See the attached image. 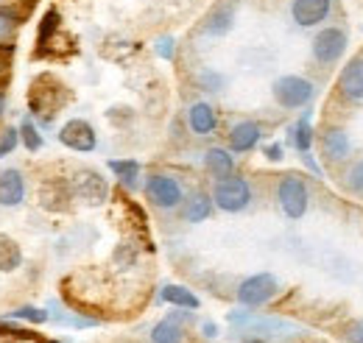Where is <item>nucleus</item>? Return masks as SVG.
<instances>
[{
  "instance_id": "nucleus-30",
  "label": "nucleus",
  "mask_w": 363,
  "mask_h": 343,
  "mask_svg": "<svg viewBox=\"0 0 363 343\" xmlns=\"http://www.w3.org/2000/svg\"><path fill=\"white\" fill-rule=\"evenodd\" d=\"M157 53H160L162 59H174V40H171V37H160V40H157Z\"/></svg>"
},
{
  "instance_id": "nucleus-19",
  "label": "nucleus",
  "mask_w": 363,
  "mask_h": 343,
  "mask_svg": "<svg viewBox=\"0 0 363 343\" xmlns=\"http://www.w3.org/2000/svg\"><path fill=\"white\" fill-rule=\"evenodd\" d=\"M232 20H235V9L232 6H218L210 11L207 23H204V31L210 37H224L229 28H232Z\"/></svg>"
},
{
  "instance_id": "nucleus-3",
  "label": "nucleus",
  "mask_w": 363,
  "mask_h": 343,
  "mask_svg": "<svg viewBox=\"0 0 363 343\" xmlns=\"http://www.w3.org/2000/svg\"><path fill=\"white\" fill-rule=\"evenodd\" d=\"M274 98L285 109H302L313 98V84L302 76H282L274 81Z\"/></svg>"
},
{
  "instance_id": "nucleus-21",
  "label": "nucleus",
  "mask_w": 363,
  "mask_h": 343,
  "mask_svg": "<svg viewBox=\"0 0 363 343\" xmlns=\"http://www.w3.org/2000/svg\"><path fill=\"white\" fill-rule=\"evenodd\" d=\"M162 299L168 301V304H174V307H182V310H199L196 293H190L182 285H165L162 288Z\"/></svg>"
},
{
  "instance_id": "nucleus-25",
  "label": "nucleus",
  "mask_w": 363,
  "mask_h": 343,
  "mask_svg": "<svg viewBox=\"0 0 363 343\" xmlns=\"http://www.w3.org/2000/svg\"><path fill=\"white\" fill-rule=\"evenodd\" d=\"M20 137H23V142H26L28 151H40V148H43V137H40V131H37V126H34L31 120H23Z\"/></svg>"
},
{
  "instance_id": "nucleus-10",
  "label": "nucleus",
  "mask_w": 363,
  "mask_h": 343,
  "mask_svg": "<svg viewBox=\"0 0 363 343\" xmlns=\"http://www.w3.org/2000/svg\"><path fill=\"white\" fill-rule=\"evenodd\" d=\"M330 0H294L291 3V17L296 26L302 28H311V26H318L327 20L330 14Z\"/></svg>"
},
{
  "instance_id": "nucleus-34",
  "label": "nucleus",
  "mask_w": 363,
  "mask_h": 343,
  "mask_svg": "<svg viewBox=\"0 0 363 343\" xmlns=\"http://www.w3.org/2000/svg\"><path fill=\"white\" fill-rule=\"evenodd\" d=\"M3 109H6V95H3V89H0V115H3Z\"/></svg>"
},
{
  "instance_id": "nucleus-36",
  "label": "nucleus",
  "mask_w": 363,
  "mask_h": 343,
  "mask_svg": "<svg viewBox=\"0 0 363 343\" xmlns=\"http://www.w3.org/2000/svg\"><path fill=\"white\" fill-rule=\"evenodd\" d=\"M9 343H11V341H9Z\"/></svg>"
},
{
  "instance_id": "nucleus-23",
  "label": "nucleus",
  "mask_w": 363,
  "mask_h": 343,
  "mask_svg": "<svg viewBox=\"0 0 363 343\" xmlns=\"http://www.w3.org/2000/svg\"><path fill=\"white\" fill-rule=\"evenodd\" d=\"M109 168L118 173V179H121L126 187H135L137 176H140V165H137L135 159H112Z\"/></svg>"
},
{
  "instance_id": "nucleus-7",
  "label": "nucleus",
  "mask_w": 363,
  "mask_h": 343,
  "mask_svg": "<svg viewBox=\"0 0 363 343\" xmlns=\"http://www.w3.org/2000/svg\"><path fill=\"white\" fill-rule=\"evenodd\" d=\"M145 196H148L151 204H157L162 210H174V207H179L182 201V184L174 176L157 173V176H151L145 181Z\"/></svg>"
},
{
  "instance_id": "nucleus-26",
  "label": "nucleus",
  "mask_w": 363,
  "mask_h": 343,
  "mask_svg": "<svg viewBox=\"0 0 363 343\" xmlns=\"http://www.w3.org/2000/svg\"><path fill=\"white\" fill-rule=\"evenodd\" d=\"M17 14L14 11H9L6 6H0V40H6V37H11V31H14V26H17Z\"/></svg>"
},
{
  "instance_id": "nucleus-14",
  "label": "nucleus",
  "mask_w": 363,
  "mask_h": 343,
  "mask_svg": "<svg viewBox=\"0 0 363 343\" xmlns=\"http://www.w3.org/2000/svg\"><path fill=\"white\" fill-rule=\"evenodd\" d=\"M260 134H263V129H260L257 123L243 120V123L232 126V131H229V145H232V151L246 154V151H252V148L260 142Z\"/></svg>"
},
{
  "instance_id": "nucleus-9",
  "label": "nucleus",
  "mask_w": 363,
  "mask_h": 343,
  "mask_svg": "<svg viewBox=\"0 0 363 343\" xmlns=\"http://www.w3.org/2000/svg\"><path fill=\"white\" fill-rule=\"evenodd\" d=\"M59 140H62V145H67L70 151L90 154L92 148H95V129H92L87 120L73 118V120H67V123L62 126V131H59Z\"/></svg>"
},
{
  "instance_id": "nucleus-12",
  "label": "nucleus",
  "mask_w": 363,
  "mask_h": 343,
  "mask_svg": "<svg viewBox=\"0 0 363 343\" xmlns=\"http://www.w3.org/2000/svg\"><path fill=\"white\" fill-rule=\"evenodd\" d=\"M26 198V181L20 171H3L0 173V204L3 207H17Z\"/></svg>"
},
{
  "instance_id": "nucleus-29",
  "label": "nucleus",
  "mask_w": 363,
  "mask_h": 343,
  "mask_svg": "<svg viewBox=\"0 0 363 343\" xmlns=\"http://www.w3.org/2000/svg\"><path fill=\"white\" fill-rule=\"evenodd\" d=\"M350 187H352L358 196H363V159L350 171Z\"/></svg>"
},
{
  "instance_id": "nucleus-6",
  "label": "nucleus",
  "mask_w": 363,
  "mask_h": 343,
  "mask_svg": "<svg viewBox=\"0 0 363 343\" xmlns=\"http://www.w3.org/2000/svg\"><path fill=\"white\" fill-rule=\"evenodd\" d=\"M274 296H277V279L272 274H255V276L243 279L238 288V301L246 307H260V304L272 301Z\"/></svg>"
},
{
  "instance_id": "nucleus-32",
  "label": "nucleus",
  "mask_w": 363,
  "mask_h": 343,
  "mask_svg": "<svg viewBox=\"0 0 363 343\" xmlns=\"http://www.w3.org/2000/svg\"><path fill=\"white\" fill-rule=\"evenodd\" d=\"M279 157H282V148H279V145H272V148H269V159H279Z\"/></svg>"
},
{
  "instance_id": "nucleus-2",
  "label": "nucleus",
  "mask_w": 363,
  "mask_h": 343,
  "mask_svg": "<svg viewBox=\"0 0 363 343\" xmlns=\"http://www.w3.org/2000/svg\"><path fill=\"white\" fill-rule=\"evenodd\" d=\"M249 201H252V187L246 179H240V176L218 179V184L213 190V204H218L224 213H240L249 207Z\"/></svg>"
},
{
  "instance_id": "nucleus-20",
  "label": "nucleus",
  "mask_w": 363,
  "mask_h": 343,
  "mask_svg": "<svg viewBox=\"0 0 363 343\" xmlns=\"http://www.w3.org/2000/svg\"><path fill=\"white\" fill-rule=\"evenodd\" d=\"M23 262V252L20 246L9 237V235H0V271L9 274V271H17Z\"/></svg>"
},
{
  "instance_id": "nucleus-18",
  "label": "nucleus",
  "mask_w": 363,
  "mask_h": 343,
  "mask_svg": "<svg viewBox=\"0 0 363 343\" xmlns=\"http://www.w3.org/2000/svg\"><path fill=\"white\" fill-rule=\"evenodd\" d=\"M204 165H207V171L213 173L216 179H227L235 171V159L224 148H210L207 157H204Z\"/></svg>"
},
{
  "instance_id": "nucleus-31",
  "label": "nucleus",
  "mask_w": 363,
  "mask_h": 343,
  "mask_svg": "<svg viewBox=\"0 0 363 343\" xmlns=\"http://www.w3.org/2000/svg\"><path fill=\"white\" fill-rule=\"evenodd\" d=\"M347 341L363 343V321H352V327L347 330Z\"/></svg>"
},
{
  "instance_id": "nucleus-5",
  "label": "nucleus",
  "mask_w": 363,
  "mask_h": 343,
  "mask_svg": "<svg viewBox=\"0 0 363 343\" xmlns=\"http://www.w3.org/2000/svg\"><path fill=\"white\" fill-rule=\"evenodd\" d=\"M70 190L76 198L87 201V204H104L109 198V184L106 179L98 171H90V168H82V171L73 173L70 179Z\"/></svg>"
},
{
  "instance_id": "nucleus-16",
  "label": "nucleus",
  "mask_w": 363,
  "mask_h": 343,
  "mask_svg": "<svg viewBox=\"0 0 363 343\" xmlns=\"http://www.w3.org/2000/svg\"><path fill=\"white\" fill-rule=\"evenodd\" d=\"M70 193L73 190H67L65 181H45L40 187V201H43V207H48V210H65L67 201H70Z\"/></svg>"
},
{
  "instance_id": "nucleus-17",
  "label": "nucleus",
  "mask_w": 363,
  "mask_h": 343,
  "mask_svg": "<svg viewBox=\"0 0 363 343\" xmlns=\"http://www.w3.org/2000/svg\"><path fill=\"white\" fill-rule=\"evenodd\" d=\"M182 321H184V315H168L165 321H160V324L151 330V341L154 343H182V338H184Z\"/></svg>"
},
{
  "instance_id": "nucleus-27",
  "label": "nucleus",
  "mask_w": 363,
  "mask_h": 343,
  "mask_svg": "<svg viewBox=\"0 0 363 343\" xmlns=\"http://www.w3.org/2000/svg\"><path fill=\"white\" fill-rule=\"evenodd\" d=\"M14 318H23V321H34V324H45L48 321V313L40 310V307H20L17 313H11Z\"/></svg>"
},
{
  "instance_id": "nucleus-1",
  "label": "nucleus",
  "mask_w": 363,
  "mask_h": 343,
  "mask_svg": "<svg viewBox=\"0 0 363 343\" xmlns=\"http://www.w3.org/2000/svg\"><path fill=\"white\" fill-rule=\"evenodd\" d=\"M65 86L59 84L53 76H37L34 79V84H31V92H28V103H31V109H34V115H40L43 120H53V115H56V109L65 103Z\"/></svg>"
},
{
  "instance_id": "nucleus-35",
  "label": "nucleus",
  "mask_w": 363,
  "mask_h": 343,
  "mask_svg": "<svg viewBox=\"0 0 363 343\" xmlns=\"http://www.w3.org/2000/svg\"><path fill=\"white\" fill-rule=\"evenodd\" d=\"M246 343H263V341H246Z\"/></svg>"
},
{
  "instance_id": "nucleus-8",
  "label": "nucleus",
  "mask_w": 363,
  "mask_h": 343,
  "mask_svg": "<svg viewBox=\"0 0 363 343\" xmlns=\"http://www.w3.org/2000/svg\"><path fill=\"white\" fill-rule=\"evenodd\" d=\"M347 50V34L341 28H321L313 40V59L318 64H333L344 56Z\"/></svg>"
},
{
  "instance_id": "nucleus-24",
  "label": "nucleus",
  "mask_w": 363,
  "mask_h": 343,
  "mask_svg": "<svg viewBox=\"0 0 363 343\" xmlns=\"http://www.w3.org/2000/svg\"><path fill=\"white\" fill-rule=\"evenodd\" d=\"M311 142H313L311 120H308V118H302V120L296 123V129H294V145H296V151L308 154V151H311Z\"/></svg>"
},
{
  "instance_id": "nucleus-28",
  "label": "nucleus",
  "mask_w": 363,
  "mask_h": 343,
  "mask_svg": "<svg viewBox=\"0 0 363 343\" xmlns=\"http://www.w3.org/2000/svg\"><path fill=\"white\" fill-rule=\"evenodd\" d=\"M17 142H20V131L17 129H6L0 134V159L6 157V154H11L14 148H17Z\"/></svg>"
},
{
  "instance_id": "nucleus-33",
  "label": "nucleus",
  "mask_w": 363,
  "mask_h": 343,
  "mask_svg": "<svg viewBox=\"0 0 363 343\" xmlns=\"http://www.w3.org/2000/svg\"><path fill=\"white\" fill-rule=\"evenodd\" d=\"M216 332H218L216 324H204V335H207V338H216Z\"/></svg>"
},
{
  "instance_id": "nucleus-13",
  "label": "nucleus",
  "mask_w": 363,
  "mask_h": 343,
  "mask_svg": "<svg viewBox=\"0 0 363 343\" xmlns=\"http://www.w3.org/2000/svg\"><path fill=\"white\" fill-rule=\"evenodd\" d=\"M321 154L330 162H344L350 157V137L344 129H327L321 137Z\"/></svg>"
},
{
  "instance_id": "nucleus-4",
  "label": "nucleus",
  "mask_w": 363,
  "mask_h": 343,
  "mask_svg": "<svg viewBox=\"0 0 363 343\" xmlns=\"http://www.w3.org/2000/svg\"><path fill=\"white\" fill-rule=\"evenodd\" d=\"M277 201L282 207V213L294 220H299L302 215L308 213V187L299 176H285L277 184Z\"/></svg>"
},
{
  "instance_id": "nucleus-22",
  "label": "nucleus",
  "mask_w": 363,
  "mask_h": 343,
  "mask_svg": "<svg viewBox=\"0 0 363 343\" xmlns=\"http://www.w3.org/2000/svg\"><path fill=\"white\" fill-rule=\"evenodd\" d=\"M213 213V201L207 198V196H193L190 201H187V207H184V220L187 223H201V220H207Z\"/></svg>"
},
{
  "instance_id": "nucleus-15",
  "label": "nucleus",
  "mask_w": 363,
  "mask_h": 343,
  "mask_svg": "<svg viewBox=\"0 0 363 343\" xmlns=\"http://www.w3.org/2000/svg\"><path fill=\"white\" fill-rule=\"evenodd\" d=\"M187 123L196 134H213L218 129V115L210 103H193L187 112Z\"/></svg>"
},
{
  "instance_id": "nucleus-11",
  "label": "nucleus",
  "mask_w": 363,
  "mask_h": 343,
  "mask_svg": "<svg viewBox=\"0 0 363 343\" xmlns=\"http://www.w3.org/2000/svg\"><path fill=\"white\" fill-rule=\"evenodd\" d=\"M338 89H341V95H344L347 101H352V103L363 101V59L361 56L344 64V70H341V76H338Z\"/></svg>"
}]
</instances>
